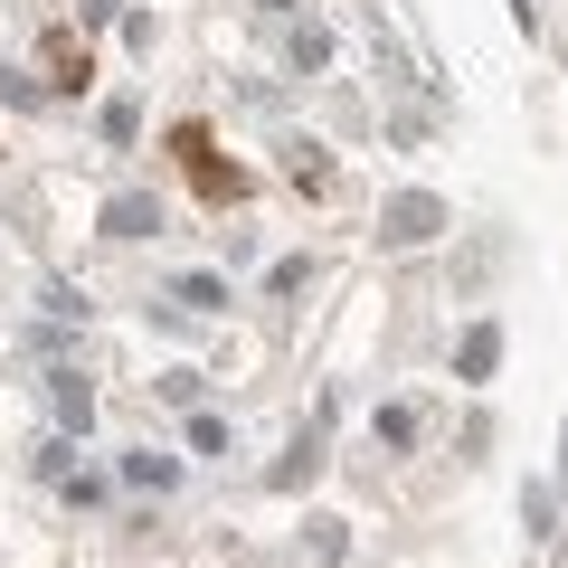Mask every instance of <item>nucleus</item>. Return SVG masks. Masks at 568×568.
Listing matches in <instances>:
<instances>
[{"instance_id": "f257e3e1", "label": "nucleus", "mask_w": 568, "mask_h": 568, "mask_svg": "<svg viewBox=\"0 0 568 568\" xmlns=\"http://www.w3.org/2000/svg\"><path fill=\"white\" fill-rule=\"evenodd\" d=\"M379 237H388V246L446 237V200H436V190H388V200H379Z\"/></svg>"}, {"instance_id": "f03ea898", "label": "nucleus", "mask_w": 568, "mask_h": 568, "mask_svg": "<svg viewBox=\"0 0 568 568\" xmlns=\"http://www.w3.org/2000/svg\"><path fill=\"white\" fill-rule=\"evenodd\" d=\"M114 474H123L133 493H171V484H181V455H162V446H133Z\"/></svg>"}, {"instance_id": "7ed1b4c3", "label": "nucleus", "mask_w": 568, "mask_h": 568, "mask_svg": "<svg viewBox=\"0 0 568 568\" xmlns=\"http://www.w3.org/2000/svg\"><path fill=\"white\" fill-rule=\"evenodd\" d=\"M48 398H58V417L77 426V436H85V426H95V388H85L77 369H58V379H48Z\"/></svg>"}, {"instance_id": "20e7f679", "label": "nucleus", "mask_w": 568, "mask_h": 568, "mask_svg": "<svg viewBox=\"0 0 568 568\" xmlns=\"http://www.w3.org/2000/svg\"><path fill=\"white\" fill-rule=\"evenodd\" d=\"M493 361H503V332L474 323V332H465V379H493Z\"/></svg>"}, {"instance_id": "39448f33", "label": "nucleus", "mask_w": 568, "mask_h": 568, "mask_svg": "<svg viewBox=\"0 0 568 568\" xmlns=\"http://www.w3.org/2000/svg\"><path fill=\"white\" fill-rule=\"evenodd\" d=\"M171 294H181V313H219V304H227V284H219V275H181Z\"/></svg>"}, {"instance_id": "423d86ee", "label": "nucleus", "mask_w": 568, "mask_h": 568, "mask_svg": "<svg viewBox=\"0 0 568 568\" xmlns=\"http://www.w3.org/2000/svg\"><path fill=\"white\" fill-rule=\"evenodd\" d=\"M379 446H417V407H379Z\"/></svg>"}, {"instance_id": "0eeeda50", "label": "nucleus", "mask_w": 568, "mask_h": 568, "mask_svg": "<svg viewBox=\"0 0 568 568\" xmlns=\"http://www.w3.org/2000/svg\"><path fill=\"white\" fill-rule=\"evenodd\" d=\"M304 540H313V559H323V568L351 549V540H342V521H304Z\"/></svg>"}]
</instances>
